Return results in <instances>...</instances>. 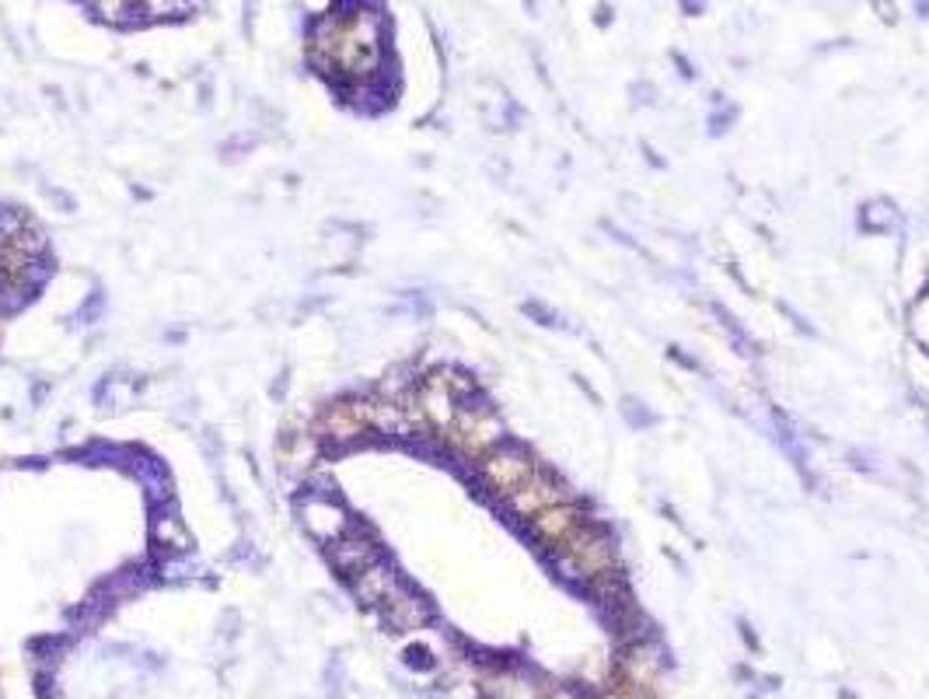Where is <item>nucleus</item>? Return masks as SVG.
Segmentation results:
<instances>
[{
	"mask_svg": "<svg viewBox=\"0 0 929 699\" xmlns=\"http://www.w3.org/2000/svg\"><path fill=\"white\" fill-rule=\"evenodd\" d=\"M395 588H399V581H395L392 570L381 567V563H371L364 574H357V598L364 605H385V598L392 595Z\"/></svg>",
	"mask_w": 929,
	"mask_h": 699,
	"instance_id": "6e6552de",
	"label": "nucleus"
},
{
	"mask_svg": "<svg viewBox=\"0 0 929 699\" xmlns=\"http://www.w3.org/2000/svg\"><path fill=\"white\" fill-rule=\"evenodd\" d=\"M301 514H304L308 532L318 535V539H325V542H336L339 535L346 532V514L339 511L336 504H329V500H308Z\"/></svg>",
	"mask_w": 929,
	"mask_h": 699,
	"instance_id": "423d86ee",
	"label": "nucleus"
},
{
	"mask_svg": "<svg viewBox=\"0 0 929 699\" xmlns=\"http://www.w3.org/2000/svg\"><path fill=\"white\" fill-rule=\"evenodd\" d=\"M193 0H140V11L147 18H175V14H186Z\"/></svg>",
	"mask_w": 929,
	"mask_h": 699,
	"instance_id": "9b49d317",
	"label": "nucleus"
},
{
	"mask_svg": "<svg viewBox=\"0 0 929 699\" xmlns=\"http://www.w3.org/2000/svg\"><path fill=\"white\" fill-rule=\"evenodd\" d=\"M587 521H591L587 518V511L570 497V500H559V504L545 507V511H538L535 518L528 521V532H531V539L542 542V546L552 553V549L563 546V542L570 539L580 525H587Z\"/></svg>",
	"mask_w": 929,
	"mask_h": 699,
	"instance_id": "20e7f679",
	"label": "nucleus"
},
{
	"mask_svg": "<svg viewBox=\"0 0 929 699\" xmlns=\"http://www.w3.org/2000/svg\"><path fill=\"white\" fill-rule=\"evenodd\" d=\"M860 221H863V228H867V231H874V235H884V231H891L898 224V210H895V203H891V200H874V203H867V207H863Z\"/></svg>",
	"mask_w": 929,
	"mask_h": 699,
	"instance_id": "1a4fd4ad",
	"label": "nucleus"
},
{
	"mask_svg": "<svg viewBox=\"0 0 929 699\" xmlns=\"http://www.w3.org/2000/svg\"><path fill=\"white\" fill-rule=\"evenodd\" d=\"M444 441L455 451H462L465 458H475V462H479L486 451L503 444V423L489 406H465L462 402L455 423L444 430Z\"/></svg>",
	"mask_w": 929,
	"mask_h": 699,
	"instance_id": "f257e3e1",
	"label": "nucleus"
},
{
	"mask_svg": "<svg viewBox=\"0 0 929 699\" xmlns=\"http://www.w3.org/2000/svg\"><path fill=\"white\" fill-rule=\"evenodd\" d=\"M381 609H385V619L395 626V630H420V626H427V619H430V605L423 602L420 595L406 591L402 584L385 598Z\"/></svg>",
	"mask_w": 929,
	"mask_h": 699,
	"instance_id": "39448f33",
	"label": "nucleus"
},
{
	"mask_svg": "<svg viewBox=\"0 0 929 699\" xmlns=\"http://www.w3.org/2000/svg\"><path fill=\"white\" fill-rule=\"evenodd\" d=\"M95 11L109 21H126V14H133L140 7V0H91Z\"/></svg>",
	"mask_w": 929,
	"mask_h": 699,
	"instance_id": "f8f14e48",
	"label": "nucleus"
},
{
	"mask_svg": "<svg viewBox=\"0 0 929 699\" xmlns=\"http://www.w3.org/2000/svg\"><path fill=\"white\" fill-rule=\"evenodd\" d=\"M535 469H538L535 455H531L528 448H521V444H507V441L496 444L493 451H486V455L479 458L482 486L500 500H507Z\"/></svg>",
	"mask_w": 929,
	"mask_h": 699,
	"instance_id": "f03ea898",
	"label": "nucleus"
},
{
	"mask_svg": "<svg viewBox=\"0 0 929 699\" xmlns=\"http://www.w3.org/2000/svg\"><path fill=\"white\" fill-rule=\"evenodd\" d=\"M329 553H332V563L350 577L364 574L371 563H378V553H374V546L367 539H343V535H339Z\"/></svg>",
	"mask_w": 929,
	"mask_h": 699,
	"instance_id": "0eeeda50",
	"label": "nucleus"
},
{
	"mask_svg": "<svg viewBox=\"0 0 929 699\" xmlns=\"http://www.w3.org/2000/svg\"><path fill=\"white\" fill-rule=\"evenodd\" d=\"M909 333L916 336V343L929 353V291L919 294L909 308Z\"/></svg>",
	"mask_w": 929,
	"mask_h": 699,
	"instance_id": "9d476101",
	"label": "nucleus"
},
{
	"mask_svg": "<svg viewBox=\"0 0 929 699\" xmlns=\"http://www.w3.org/2000/svg\"><path fill=\"white\" fill-rule=\"evenodd\" d=\"M559 500H570V490H566V483L559 476H552L549 469H542V465H538V469L531 472V476L524 479V483L517 486V490L510 493L503 504H507V511L514 514L517 521H524V525H528V521L535 518L538 511L559 504Z\"/></svg>",
	"mask_w": 929,
	"mask_h": 699,
	"instance_id": "7ed1b4c3",
	"label": "nucleus"
}]
</instances>
